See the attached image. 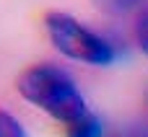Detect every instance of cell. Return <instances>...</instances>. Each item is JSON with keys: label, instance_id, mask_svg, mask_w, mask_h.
I'll list each match as a JSON object with an SVG mask.
<instances>
[{"label": "cell", "instance_id": "obj_4", "mask_svg": "<svg viewBox=\"0 0 148 137\" xmlns=\"http://www.w3.org/2000/svg\"><path fill=\"white\" fill-rule=\"evenodd\" d=\"M91 3L99 10L112 13V16H122V13H127V10H133L138 5V0H91Z\"/></svg>", "mask_w": 148, "mask_h": 137}, {"label": "cell", "instance_id": "obj_7", "mask_svg": "<svg viewBox=\"0 0 148 137\" xmlns=\"http://www.w3.org/2000/svg\"><path fill=\"white\" fill-rule=\"evenodd\" d=\"M125 137H148V124H135Z\"/></svg>", "mask_w": 148, "mask_h": 137}, {"label": "cell", "instance_id": "obj_1", "mask_svg": "<svg viewBox=\"0 0 148 137\" xmlns=\"http://www.w3.org/2000/svg\"><path fill=\"white\" fill-rule=\"evenodd\" d=\"M16 88L29 104L42 109L52 119L62 122L65 127L75 119H81L88 111L86 98L75 88L73 78L65 70L55 67V65H31V67H26L18 75Z\"/></svg>", "mask_w": 148, "mask_h": 137}, {"label": "cell", "instance_id": "obj_5", "mask_svg": "<svg viewBox=\"0 0 148 137\" xmlns=\"http://www.w3.org/2000/svg\"><path fill=\"white\" fill-rule=\"evenodd\" d=\"M0 137H26V130L21 127V122L3 109H0Z\"/></svg>", "mask_w": 148, "mask_h": 137}, {"label": "cell", "instance_id": "obj_6", "mask_svg": "<svg viewBox=\"0 0 148 137\" xmlns=\"http://www.w3.org/2000/svg\"><path fill=\"white\" fill-rule=\"evenodd\" d=\"M135 34H138V44H140L143 54L148 57V13H143V16H140V21H138V28H135Z\"/></svg>", "mask_w": 148, "mask_h": 137}, {"label": "cell", "instance_id": "obj_3", "mask_svg": "<svg viewBox=\"0 0 148 137\" xmlns=\"http://www.w3.org/2000/svg\"><path fill=\"white\" fill-rule=\"evenodd\" d=\"M101 132H104V124L91 111H86L81 119H75V122H70L65 127V135L68 137H101Z\"/></svg>", "mask_w": 148, "mask_h": 137}, {"label": "cell", "instance_id": "obj_2", "mask_svg": "<svg viewBox=\"0 0 148 137\" xmlns=\"http://www.w3.org/2000/svg\"><path fill=\"white\" fill-rule=\"evenodd\" d=\"M44 28L52 47L70 60H78L86 65H112L117 57L114 47L104 36H99L96 31H91L88 26H83L78 18L68 13H60V10L47 13Z\"/></svg>", "mask_w": 148, "mask_h": 137}]
</instances>
